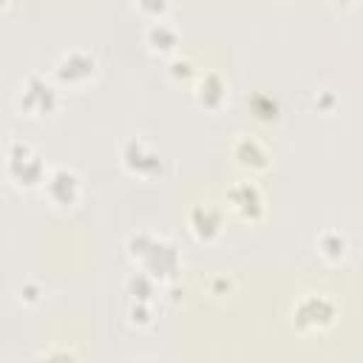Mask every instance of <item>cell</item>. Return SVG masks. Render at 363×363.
Masks as SVG:
<instances>
[{"instance_id": "19", "label": "cell", "mask_w": 363, "mask_h": 363, "mask_svg": "<svg viewBox=\"0 0 363 363\" xmlns=\"http://www.w3.org/2000/svg\"><path fill=\"white\" fill-rule=\"evenodd\" d=\"M20 298H23V301H26L28 306H34V303L40 301V289H37L34 284H26V286L20 289Z\"/></svg>"}, {"instance_id": "8", "label": "cell", "mask_w": 363, "mask_h": 363, "mask_svg": "<svg viewBox=\"0 0 363 363\" xmlns=\"http://www.w3.org/2000/svg\"><path fill=\"white\" fill-rule=\"evenodd\" d=\"M119 156H122L125 170L139 176V179H153V176H162V170H164V162H162L159 150L147 139H142V136H130L122 145Z\"/></svg>"}, {"instance_id": "11", "label": "cell", "mask_w": 363, "mask_h": 363, "mask_svg": "<svg viewBox=\"0 0 363 363\" xmlns=\"http://www.w3.org/2000/svg\"><path fill=\"white\" fill-rule=\"evenodd\" d=\"M193 96L204 111H221L230 96V85L218 71H201L193 82Z\"/></svg>"}, {"instance_id": "15", "label": "cell", "mask_w": 363, "mask_h": 363, "mask_svg": "<svg viewBox=\"0 0 363 363\" xmlns=\"http://www.w3.org/2000/svg\"><path fill=\"white\" fill-rule=\"evenodd\" d=\"M250 111H252L261 122H272V119H278V99H272L269 94L258 91V94L250 96Z\"/></svg>"}, {"instance_id": "2", "label": "cell", "mask_w": 363, "mask_h": 363, "mask_svg": "<svg viewBox=\"0 0 363 363\" xmlns=\"http://www.w3.org/2000/svg\"><path fill=\"white\" fill-rule=\"evenodd\" d=\"M45 176H48V167L43 153L26 139H11L6 147V179L17 190H34V187H43Z\"/></svg>"}, {"instance_id": "5", "label": "cell", "mask_w": 363, "mask_h": 363, "mask_svg": "<svg viewBox=\"0 0 363 363\" xmlns=\"http://www.w3.org/2000/svg\"><path fill=\"white\" fill-rule=\"evenodd\" d=\"M224 210L233 213L238 221H247V224H255L264 218L267 213V201H264V190L255 184L252 176L247 179H238L227 187L224 193Z\"/></svg>"}, {"instance_id": "17", "label": "cell", "mask_w": 363, "mask_h": 363, "mask_svg": "<svg viewBox=\"0 0 363 363\" xmlns=\"http://www.w3.org/2000/svg\"><path fill=\"white\" fill-rule=\"evenodd\" d=\"M128 323L130 326H150L153 323V306H150V301H130V306H128Z\"/></svg>"}, {"instance_id": "14", "label": "cell", "mask_w": 363, "mask_h": 363, "mask_svg": "<svg viewBox=\"0 0 363 363\" xmlns=\"http://www.w3.org/2000/svg\"><path fill=\"white\" fill-rule=\"evenodd\" d=\"M156 286H159V281L153 275H147L145 269H136L125 278V289H128L130 301H153Z\"/></svg>"}, {"instance_id": "3", "label": "cell", "mask_w": 363, "mask_h": 363, "mask_svg": "<svg viewBox=\"0 0 363 363\" xmlns=\"http://www.w3.org/2000/svg\"><path fill=\"white\" fill-rule=\"evenodd\" d=\"M14 105L20 113L26 116H51L60 111L62 105V96H60V82L57 79H48L43 74H31L20 82L17 94H14Z\"/></svg>"}, {"instance_id": "16", "label": "cell", "mask_w": 363, "mask_h": 363, "mask_svg": "<svg viewBox=\"0 0 363 363\" xmlns=\"http://www.w3.org/2000/svg\"><path fill=\"white\" fill-rule=\"evenodd\" d=\"M167 74L176 79V82H196V77L201 74L196 65H193V60H187V57H170V62H167Z\"/></svg>"}, {"instance_id": "18", "label": "cell", "mask_w": 363, "mask_h": 363, "mask_svg": "<svg viewBox=\"0 0 363 363\" xmlns=\"http://www.w3.org/2000/svg\"><path fill=\"white\" fill-rule=\"evenodd\" d=\"M133 6L139 9V14H145L147 20H162L167 11V0H133Z\"/></svg>"}, {"instance_id": "12", "label": "cell", "mask_w": 363, "mask_h": 363, "mask_svg": "<svg viewBox=\"0 0 363 363\" xmlns=\"http://www.w3.org/2000/svg\"><path fill=\"white\" fill-rule=\"evenodd\" d=\"M145 45L153 57H176L179 51V31L176 26H170L164 17L162 20H150V26L145 28Z\"/></svg>"}, {"instance_id": "7", "label": "cell", "mask_w": 363, "mask_h": 363, "mask_svg": "<svg viewBox=\"0 0 363 363\" xmlns=\"http://www.w3.org/2000/svg\"><path fill=\"white\" fill-rule=\"evenodd\" d=\"M99 71V60L94 51H85V48H71L65 51L57 62H54V79L60 85H68V88H77V85H85L88 79H94Z\"/></svg>"}, {"instance_id": "1", "label": "cell", "mask_w": 363, "mask_h": 363, "mask_svg": "<svg viewBox=\"0 0 363 363\" xmlns=\"http://www.w3.org/2000/svg\"><path fill=\"white\" fill-rule=\"evenodd\" d=\"M128 258L133 267L145 269L147 275H153L159 284H170L176 281L179 269H182V255L176 250V244L170 238L153 235V233H130L125 241Z\"/></svg>"}, {"instance_id": "10", "label": "cell", "mask_w": 363, "mask_h": 363, "mask_svg": "<svg viewBox=\"0 0 363 363\" xmlns=\"http://www.w3.org/2000/svg\"><path fill=\"white\" fill-rule=\"evenodd\" d=\"M230 153H233L235 164H238L241 170H247L250 176L264 173V170H269V164H272V156H269L267 145H264L258 136H252V133H238V136L233 139V145H230Z\"/></svg>"}, {"instance_id": "6", "label": "cell", "mask_w": 363, "mask_h": 363, "mask_svg": "<svg viewBox=\"0 0 363 363\" xmlns=\"http://www.w3.org/2000/svg\"><path fill=\"white\" fill-rule=\"evenodd\" d=\"M43 196L48 199V204L60 207V210H71L82 201V179L74 167H51L45 182H43Z\"/></svg>"}, {"instance_id": "13", "label": "cell", "mask_w": 363, "mask_h": 363, "mask_svg": "<svg viewBox=\"0 0 363 363\" xmlns=\"http://www.w3.org/2000/svg\"><path fill=\"white\" fill-rule=\"evenodd\" d=\"M318 252H320L329 264H337V261L346 258L349 241H346V235L337 233V230H323V233L318 235Z\"/></svg>"}, {"instance_id": "20", "label": "cell", "mask_w": 363, "mask_h": 363, "mask_svg": "<svg viewBox=\"0 0 363 363\" xmlns=\"http://www.w3.org/2000/svg\"><path fill=\"white\" fill-rule=\"evenodd\" d=\"M337 3H343V6H349V3H354V0H337Z\"/></svg>"}, {"instance_id": "9", "label": "cell", "mask_w": 363, "mask_h": 363, "mask_svg": "<svg viewBox=\"0 0 363 363\" xmlns=\"http://www.w3.org/2000/svg\"><path fill=\"white\" fill-rule=\"evenodd\" d=\"M224 207L213 204V201H199L187 210V230L196 241L201 244H213L221 238L224 233Z\"/></svg>"}, {"instance_id": "4", "label": "cell", "mask_w": 363, "mask_h": 363, "mask_svg": "<svg viewBox=\"0 0 363 363\" xmlns=\"http://www.w3.org/2000/svg\"><path fill=\"white\" fill-rule=\"evenodd\" d=\"M337 323V303L326 292H306L292 306V326L303 335H320Z\"/></svg>"}]
</instances>
